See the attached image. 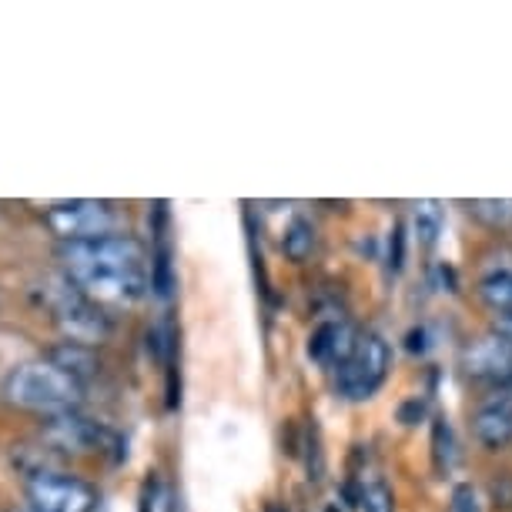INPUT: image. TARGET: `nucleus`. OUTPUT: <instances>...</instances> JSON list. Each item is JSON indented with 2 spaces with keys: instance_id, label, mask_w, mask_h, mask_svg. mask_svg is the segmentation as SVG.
Wrapping results in <instances>:
<instances>
[{
  "instance_id": "4be33fe9",
  "label": "nucleus",
  "mask_w": 512,
  "mask_h": 512,
  "mask_svg": "<svg viewBox=\"0 0 512 512\" xmlns=\"http://www.w3.org/2000/svg\"><path fill=\"white\" fill-rule=\"evenodd\" d=\"M328 512H335V506H328Z\"/></svg>"
},
{
  "instance_id": "412c9836",
  "label": "nucleus",
  "mask_w": 512,
  "mask_h": 512,
  "mask_svg": "<svg viewBox=\"0 0 512 512\" xmlns=\"http://www.w3.org/2000/svg\"><path fill=\"white\" fill-rule=\"evenodd\" d=\"M496 335H502L512 345V315H499L496 318Z\"/></svg>"
},
{
  "instance_id": "f03ea898",
  "label": "nucleus",
  "mask_w": 512,
  "mask_h": 512,
  "mask_svg": "<svg viewBox=\"0 0 512 512\" xmlns=\"http://www.w3.org/2000/svg\"><path fill=\"white\" fill-rule=\"evenodd\" d=\"M4 395L27 412L61 415V412H74L81 405L84 385L74 375H67L61 365L44 359V362H27L7 375Z\"/></svg>"
},
{
  "instance_id": "f3484780",
  "label": "nucleus",
  "mask_w": 512,
  "mask_h": 512,
  "mask_svg": "<svg viewBox=\"0 0 512 512\" xmlns=\"http://www.w3.org/2000/svg\"><path fill=\"white\" fill-rule=\"evenodd\" d=\"M432 459H436V472H449L456 462V439L446 419H436L432 425Z\"/></svg>"
},
{
  "instance_id": "f8f14e48",
  "label": "nucleus",
  "mask_w": 512,
  "mask_h": 512,
  "mask_svg": "<svg viewBox=\"0 0 512 512\" xmlns=\"http://www.w3.org/2000/svg\"><path fill=\"white\" fill-rule=\"evenodd\" d=\"M51 362L61 365L67 375H74L77 382H88L94 372H98V362H94V355L88 345H77V342H67V345H57L51 352Z\"/></svg>"
},
{
  "instance_id": "393cba45",
  "label": "nucleus",
  "mask_w": 512,
  "mask_h": 512,
  "mask_svg": "<svg viewBox=\"0 0 512 512\" xmlns=\"http://www.w3.org/2000/svg\"><path fill=\"white\" fill-rule=\"evenodd\" d=\"M31 512H37V509H31Z\"/></svg>"
},
{
  "instance_id": "9b49d317",
  "label": "nucleus",
  "mask_w": 512,
  "mask_h": 512,
  "mask_svg": "<svg viewBox=\"0 0 512 512\" xmlns=\"http://www.w3.org/2000/svg\"><path fill=\"white\" fill-rule=\"evenodd\" d=\"M355 496H359L362 512H395V496L389 489V482L382 479V472L375 469H362L359 476L352 479Z\"/></svg>"
},
{
  "instance_id": "ddd939ff",
  "label": "nucleus",
  "mask_w": 512,
  "mask_h": 512,
  "mask_svg": "<svg viewBox=\"0 0 512 512\" xmlns=\"http://www.w3.org/2000/svg\"><path fill=\"white\" fill-rule=\"evenodd\" d=\"M462 208L469 211V218H476L486 228H512V198H476L462 201Z\"/></svg>"
},
{
  "instance_id": "7ed1b4c3",
  "label": "nucleus",
  "mask_w": 512,
  "mask_h": 512,
  "mask_svg": "<svg viewBox=\"0 0 512 512\" xmlns=\"http://www.w3.org/2000/svg\"><path fill=\"white\" fill-rule=\"evenodd\" d=\"M392 369V349L382 335L375 332H365L359 335L355 342L352 355L338 365V375H335V385H338V395L349 402H365L379 392V385L385 382V375Z\"/></svg>"
},
{
  "instance_id": "5701e85b",
  "label": "nucleus",
  "mask_w": 512,
  "mask_h": 512,
  "mask_svg": "<svg viewBox=\"0 0 512 512\" xmlns=\"http://www.w3.org/2000/svg\"><path fill=\"white\" fill-rule=\"evenodd\" d=\"M272 512H285V509H272Z\"/></svg>"
},
{
  "instance_id": "20e7f679",
  "label": "nucleus",
  "mask_w": 512,
  "mask_h": 512,
  "mask_svg": "<svg viewBox=\"0 0 512 512\" xmlns=\"http://www.w3.org/2000/svg\"><path fill=\"white\" fill-rule=\"evenodd\" d=\"M47 305H51L57 325H61L67 338L77 345H88L91 349V345L104 342L111 332L108 315H104L98 302L84 295L71 278H61V282L47 285Z\"/></svg>"
},
{
  "instance_id": "a211bd4d",
  "label": "nucleus",
  "mask_w": 512,
  "mask_h": 512,
  "mask_svg": "<svg viewBox=\"0 0 512 512\" xmlns=\"http://www.w3.org/2000/svg\"><path fill=\"white\" fill-rule=\"evenodd\" d=\"M449 512H482V502H479V492L469 486V482H459L452 489V499H449Z\"/></svg>"
},
{
  "instance_id": "aec40b11",
  "label": "nucleus",
  "mask_w": 512,
  "mask_h": 512,
  "mask_svg": "<svg viewBox=\"0 0 512 512\" xmlns=\"http://www.w3.org/2000/svg\"><path fill=\"white\" fill-rule=\"evenodd\" d=\"M158 499H161V486H158V479H148L144 482V496H141V512H154L158 509Z\"/></svg>"
},
{
  "instance_id": "dca6fc26",
  "label": "nucleus",
  "mask_w": 512,
  "mask_h": 512,
  "mask_svg": "<svg viewBox=\"0 0 512 512\" xmlns=\"http://www.w3.org/2000/svg\"><path fill=\"white\" fill-rule=\"evenodd\" d=\"M312 248H315V228L308 225L305 218H295L282 238V251L292 262H305V258L312 255Z\"/></svg>"
},
{
  "instance_id": "423d86ee",
  "label": "nucleus",
  "mask_w": 512,
  "mask_h": 512,
  "mask_svg": "<svg viewBox=\"0 0 512 512\" xmlns=\"http://www.w3.org/2000/svg\"><path fill=\"white\" fill-rule=\"evenodd\" d=\"M27 496L37 512H94L98 506L94 486L67 472H31Z\"/></svg>"
},
{
  "instance_id": "39448f33",
  "label": "nucleus",
  "mask_w": 512,
  "mask_h": 512,
  "mask_svg": "<svg viewBox=\"0 0 512 512\" xmlns=\"http://www.w3.org/2000/svg\"><path fill=\"white\" fill-rule=\"evenodd\" d=\"M44 221L51 225V231L64 245L74 241H94L104 235H114V211L108 201H61V205L47 208Z\"/></svg>"
},
{
  "instance_id": "6e6552de",
  "label": "nucleus",
  "mask_w": 512,
  "mask_h": 512,
  "mask_svg": "<svg viewBox=\"0 0 512 512\" xmlns=\"http://www.w3.org/2000/svg\"><path fill=\"white\" fill-rule=\"evenodd\" d=\"M462 369L472 379L506 385L512 382V345L502 335H482L462 352Z\"/></svg>"
},
{
  "instance_id": "2eb2a0df",
  "label": "nucleus",
  "mask_w": 512,
  "mask_h": 512,
  "mask_svg": "<svg viewBox=\"0 0 512 512\" xmlns=\"http://www.w3.org/2000/svg\"><path fill=\"white\" fill-rule=\"evenodd\" d=\"M412 225H415V235H419L422 245H436L439 235H442V205L439 201H419L412 208Z\"/></svg>"
},
{
  "instance_id": "1a4fd4ad",
  "label": "nucleus",
  "mask_w": 512,
  "mask_h": 512,
  "mask_svg": "<svg viewBox=\"0 0 512 512\" xmlns=\"http://www.w3.org/2000/svg\"><path fill=\"white\" fill-rule=\"evenodd\" d=\"M472 436L486 449H506L512 442V382L499 385L472 415Z\"/></svg>"
},
{
  "instance_id": "b1692460",
  "label": "nucleus",
  "mask_w": 512,
  "mask_h": 512,
  "mask_svg": "<svg viewBox=\"0 0 512 512\" xmlns=\"http://www.w3.org/2000/svg\"><path fill=\"white\" fill-rule=\"evenodd\" d=\"M171 512H178V509H171Z\"/></svg>"
},
{
  "instance_id": "f257e3e1",
  "label": "nucleus",
  "mask_w": 512,
  "mask_h": 512,
  "mask_svg": "<svg viewBox=\"0 0 512 512\" xmlns=\"http://www.w3.org/2000/svg\"><path fill=\"white\" fill-rule=\"evenodd\" d=\"M67 278L94 302H141L151 292L148 251L131 235H104L61 248Z\"/></svg>"
},
{
  "instance_id": "4468645a",
  "label": "nucleus",
  "mask_w": 512,
  "mask_h": 512,
  "mask_svg": "<svg viewBox=\"0 0 512 512\" xmlns=\"http://www.w3.org/2000/svg\"><path fill=\"white\" fill-rule=\"evenodd\" d=\"M479 298L492 312L512 315V272H496L479 282Z\"/></svg>"
},
{
  "instance_id": "9d476101",
  "label": "nucleus",
  "mask_w": 512,
  "mask_h": 512,
  "mask_svg": "<svg viewBox=\"0 0 512 512\" xmlns=\"http://www.w3.org/2000/svg\"><path fill=\"white\" fill-rule=\"evenodd\" d=\"M355 342H359V335L349 322H325L308 338V355L318 365H342L352 355Z\"/></svg>"
},
{
  "instance_id": "6ab92c4d",
  "label": "nucleus",
  "mask_w": 512,
  "mask_h": 512,
  "mask_svg": "<svg viewBox=\"0 0 512 512\" xmlns=\"http://www.w3.org/2000/svg\"><path fill=\"white\" fill-rule=\"evenodd\" d=\"M402 265H405V228L395 225L389 238V268L392 272H402Z\"/></svg>"
},
{
  "instance_id": "0eeeda50",
  "label": "nucleus",
  "mask_w": 512,
  "mask_h": 512,
  "mask_svg": "<svg viewBox=\"0 0 512 512\" xmlns=\"http://www.w3.org/2000/svg\"><path fill=\"white\" fill-rule=\"evenodd\" d=\"M44 439L61 452H77V456H88V452H101L114 436L104 429L101 422H91L77 412H61V415H47L44 425Z\"/></svg>"
}]
</instances>
